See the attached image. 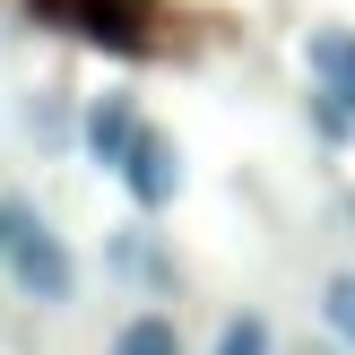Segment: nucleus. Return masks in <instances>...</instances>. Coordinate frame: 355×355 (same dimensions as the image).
<instances>
[{"mask_svg":"<svg viewBox=\"0 0 355 355\" xmlns=\"http://www.w3.org/2000/svg\"><path fill=\"white\" fill-rule=\"evenodd\" d=\"M0 269L17 277V295H26V304H69V295H78V260H69V243L52 234L44 217H17L9 260H0Z\"/></svg>","mask_w":355,"mask_h":355,"instance_id":"1","label":"nucleus"},{"mask_svg":"<svg viewBox=\"0 0 355 355\" xmlns=\"http://www.w3.org/2000/svg\"><path fill=\"white\" fill-rule=\"evenodd\" d=\"M26 17L35 26H69V35H87V44H139L130 0H26Z\"/></svg>","mask_w":355,"mask_h":355,"instance_id":"2","label":"nucleus"},{"mask_svg":"<svg viewBox=\"0 0 355 355\" xmlns=\"http://www.w3.org/2000/svg\"><path fill=\"white\" fill-rule=\"evenodd\" d=\"M121 182H130V200H139V208H165L173 191H182V148H173L165 130H139V139H130V156H121Z\"/></svg>","mask_w":355,"mask_h":355,"instance_id":"3","label":"nucleus"},{"mask_svg":"<svg viewBox=\"0 0 355 355\" xmlns=\"http://www.w3.org/2000/svg\"><path fill=\"white\" fill-rule=\"evenodd\" d=\"M148 130V121H139V104L130 96H96L87 104V121H78V139H87V156H96L104 173H121V156H130V139Z\"/></svg>","mask_w":355,"mask_h":355,"instance_id":"4","label":"nucleus"},{"mask_svg":"<svg viewBox=\"0 0 355 355\" xmlns=\"http://www.w3.org/2000/svg\"><path fill=\"white\" fill-rule=\"evenodd\" d=\"M304 69H312V87H321L329 104H347V113H355V26H312Z\"/></svg>","mask_w":355,"mask_h":355,"instance_id":"5","label":"nucleus"},{"mask_svg":"<svg viewBox=\"0 0 355 355\" xmlns=\"http://www.w3.org/2000/svg\"><path fill=\"white\" fill-rule=\"evenodd\" d=\"M113 355H182V329H173V312H130V321L113 329Z\"/></svg>","mask_w":355,"mask_h":355,"instance_id":"6","label":"nucleus"},{"mask_svg":"<svg viewBox=\"0 0 355 355\" xmlns=\"http://www.w3.org/2000/svg\"><path fill=\"white\" fill-rule=\"evenodd\" d=\"M321 321H329V338H347V347H355V269L321 277Z\"/></svg>","mask_w":355,"mask_h":355,"instance_id":"7","label":"nucleus"},{"mask_svg":"<svg viewBox=\"0 0 355 355\" xmlns=\"http://www.w3.org/2000/svg\"><path fill=\"white\" fill-rule=\"evenodd\" d=\"M217 355H269V321H260V312H234V321L217 329Z\"/></svg>","mask_w":355,"mask_h":355,"instance_id":"8","label":"nucleus"},{"mask_svg":"<svg viewBox=\"0 0 355 355\" xmlns=\"http://www.w3.org/2000/svg\"><path fill=\"white\" fill-rule=\"evenodd\" d=\"M286 355H355V347H347V338H295Z\"/></svg>","mask_w":355,"mask_h":355,"instance_id":"9","label":"nucleus"},{"mask_svg":"<svg viewBox=\"0 0 355 355\" xmlns=\"http://www.w3.org/2000/svg\"><path fill=\"white\" fill-rule=\"evenodd\" d=\"M9 234H17V208L0 200V260H9Z\"/></svg>","mask_w":355,"mask_h":355,"instance_id":"10","label":"nucleus"},{"mask_svg":"<svg viewBox=\"0 0 355 355\" xmlns=\"http://www.w3.org/2000/svg\"><path fill=\"white\" fill-rule=\"evenodd\" d=\"M347 225H355V200H347Z\"/></svg>","mask_w":355,"mask_h":355,"instance_id":"11","label":"nucleus"}]
</instances>
